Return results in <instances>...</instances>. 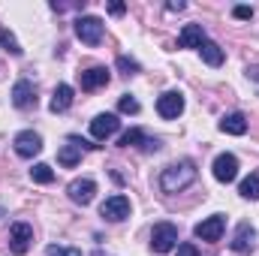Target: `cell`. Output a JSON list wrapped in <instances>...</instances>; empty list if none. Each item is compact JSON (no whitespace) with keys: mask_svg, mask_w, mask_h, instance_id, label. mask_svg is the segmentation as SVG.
I'll use <instances>...</instances> for the list:
<instances>
[{"mask_svg":"<svg viewBox=\"0 0 259 256\" xmlns=\"http://www.w3.org/2000/svg\"><path fill=\"white\" fill-rule=\"evenodd\" d=\"M196 163L193 160H181V163H172L163 169L160 175V190L163 193H181L184 187H190L196 181Z\"/></svg>","mask_w":259,"mask_h":256,"instance_id":"cell-1","label":"cell"},{"mask_svg":"<svg viewBox=\"0 0 259 256\" xmlns=\"http://www.w3.org/2000/svg\"><path fill=\"white\" fill-rule=\"evenodd\" d=\"M178 244V229L172 223H157L151 232V250L154 253H169Z\"/></svg>","mask_w":259,"mask_h":256,"instance_id":"cell-2","label":"cell"},{"mask_svg":"<svg viewBox=\"0 0 259 256\" xmlns=\"http://www.w3.org/2000/svg\"><path fill=\"white\" fill-rule=\"evenodd\" d=\"M33 244V226L30 223H12L9 229V250L15 256H24Z\"/></svg>","mask_w":259,"mask_h":256,"instance_id":"cell-3","label":"cell"},{"mask_svg":"<svg viewBox=\"0 0 259 256\" xmlns=\"http://www.w3.org/2000/svg\"><path fill=\"white\" fill-rule=\"evenodd\" d=\"M75 33H78L81 42L100 46V39H103V21H100L97 15H81V18L75 21Z\"/></svg>","mask_w":259,"mask_h":256,"instance_id":"cell-4","label":"cell"},{"mask_svg":"<svg viewBox=\"0 0 259 256\" xmlns=\"http://www.w3.org/2000/svg\"><path fill=\"white\" fill-rule=\"evenodd\" d=\"M100 214L106 217V220H112V223H121V220H127L130 217V199L124 193H115V196H109L103 205H100Z\"/></svg>","mask_w":259,"mask_h":256,"instance_id":"cell-5","label":"cell"},{"mask_svg":"<svg viewBox=\"0 0 259 256\" xmlns=\"http://www.w3.org/2000/svg\"><path fill=\"white\" fill-rule=\"evenodd\" d=\"M193 232H196V238H202V241H220L223 232H226V220H223V214H214V217L196 223Z\"/></svg>","mask_w":259,"mask_h":256,"instance_id":"cell-6","label":"cell"},{"mask_svg":"<svg viewBox=\"0 0 259 256\" xmlns=\"http://www.w3.org/2000/svg\"><path fill=\"white\" fill-rule=\"evenodd\" d=\"M12 145H15V154H18V157H33V154L42 151V139H39V133H33V130H21Z\"/></svg>","mask_w":259,"mask_h":256,"instance_id":"cell-7","label":"cell"},{"mask_svg":"<svg viewBox=\"0 0 259 256\" xmlns=\"http://www.w3.org/2000/svg\"><path fill=\"white\" fill-rule=\"evenodd\" d=\"M157 112H160V118H178L181 112H184V97L178 94V91H166L160 100H157Z\"/></svg>","mask_w":259,"mask_h":256,"instance_id":"cell-8","label":"cell"},{"mask_svg":"<svg viewBox=\"0 0 259 256\" xmlns=\"http://www.w3.org/2000/svg\"><path fill=\"white\" fill-rule=\"evenodd\" d=\"M214 178L220 184H229V181L238 178V160H235V154H220L214 160Z\"/></svg>","mask_w":259,"mask_h":256,"instance_id":"cell-9","label":"cell"},{"mask_svg":"<svg viewBox=\"0 0 259 256\" xmlns=\"http://www.w3.org/2000/svg\"><path fill=\"white\" fill-rule=\"evenodd\" d=\"M118 130H121V121H118V115H97V118L91 121V136H94L97 142H103V139L115 136Z\"/></svg>","mask_w":259,"mask_h":256,"instance_id":"cell-10","label":"cell"},{"mask_svg":"<svg viewBox=\"0 0 259 256\" xmlns=\"http://www.w3.org/2000/svg\"><path fill=\"white\" fill-rule=\"evenodd\" d=\"M12 106L15 109H33L36 106V88L27 78L15 81V88H12Z\"/></svg>","mask_w":259,"mask_h":256,"instance_id":"cell-11","label":"cell"},{"mask_svg":"<svg viewBox=\"0 0 259 256\" xmlns=\"http://www.w3.org/2000/svg\"><path fill=\"white\" fill-rule=\"evenodd\" d=\"M66 193H69V199H72L75 205H91V199H94V193H97V184H94L91 178H75V181L66 187Z\"/></svg>","mask_w":259,"mask_h":256,"instance_id":"cell-12","label":"cell"},{"mask_svg":"<svg viewBox=\"0 0 259 256\" xmlns=\"http://www.w3.org/2000/svg\"><path fill=\"white\" fill-rule=\"evenodd\" d=\"M78 84H81V91L106 88V84H109V69H106V66H91V69L78 72Z\"/></svg>","mask_w":259,"mask_h":256,"instance_id":"cell-13","label":"cell"},{"mask_svg":"<svg viewBox=\"0 0 259 256\" xmlns=\"http://www.w3.org/2000/svg\"><path fill=\"white\" fill-rule=\"evenodd\" d=\"M118 145H121V148H145V151H157V148H160V142L151 139V136H145L142 130H127V133L118 139Z\"/></svg>","mask_w":259,"mask_h":256,"instance_id":"cell-14","label":"cell"},{"mask_svg":"<svg viewBox=\"0 0 259 256\" xmlns=\"http://www.w3.org/2000/svg\"><path fill=\"white\" fill-rule=\"evenodd\" d=\"M253 238H256V229H253L250 223H241V226L235 229V238H232L229 244H232L235 253H250V250H253Z\"/></svg>","mask_w":259,"mask_h":256,"instance_id":"cell-15","label":"cell"},{"mask_svg":"<svg viewBox=\"0 0 259 256\" xmlns=\"http://www.w3.org/2000/svg\"><path fill=\"white\" fill-rule=\"evenodd\" d=\"M220 130L229 133V136H244V133H247V118H244L241 112L223 115V118H220Z\"/></svg>","mask_w":259,"mask_h":256,"instance_id":"cell-16","label":"cell"},{"mask_svg":"<svg viewBox=\"0 0 259 256\" xmlns=\"http://www.w3.org/2000/svg\"><path fill=\"white\" fill-rule=\"evenodd\" d=\"M205 42V33H202V24H187L178 36V46L181 49H199Z\"/></svg>","mask_w":259,"mask_h":256,"instance_id":"cell-17","label":"cell"},{"mask_svg":"<svg viewBox=\"0 0 259 256\" xmlns=\"http://www.w3.org/2000/svg\"><path fill=\"white\" fill-rule=\"evenodd\" d=\"M72 94H75V91H72L69 84H58V88H55V97H52V112H55V115H58V112H66V109L72 106V100H75Z\"/></svg>","mask_w":259,"mask_h":256,"instance_id":"cell-18","label":"cell"},{"mask_svg":"<svg viewBox=\"0 0 259 256\" xmlns=\"http://www.w3.org/2000/svg\"><path fill=\"white\" fill-rule=\"evenodd\" d=\"M199 55H202V61L211 66H220L223 64V49L217 46V42H211V39H205L202 46H199Z\"/></svg>","mask_w":259,"mask_h":256,"instance_id":"cell-19","label":"cell"},{"mask_svg":"<svg viewBox=\"0 0 259 256\" xmlns=\"http://www.w3.org/2000/svg\"><path fill=\"white\" fill-rule=\"evenodd\" d=\"M58 163H61V166H66V169L78 166V163H81V148H78V145H72V142H69V145H64V148L58 151Z\"/></svg>","mask_w":259,"mask_h":256,"instance_id":"cell-20","label":"cell"},{"mask_svg":"<svg viewBox=\"0 0 259 256\" xmlns=\"http://www.w3.org/2000/svg\"><path fill=\"white\" fill-rule=\"evenodd\" d=\"M238 193H241L244 199H253V202H256L259 199V175H247V178L238 184Z\"/></svg>","mask_w":259,"mask_h":256,"instance_id":"cell-21","label":"cell"},{"mask_svg":"<svg viewBox=\"0 0 259 256\" xmlns=\"http://www.w3.org/2000/svg\"><path fill=\"white\" fill-rule=\"evenodd\" d=\"M30 178H33L36 184H52V181H55V172H52V166H46V163H36V166L30 169Z\"/></svg>","mask_w":259,"mask_h":256,"instance_id":"cell-22","label":"cell"},{"mask_svg":"<svg viewBox=\"0 0 259 256\" xmlns=\"http://www.w3.org/2000/svg\"><path fill=\"white\" fill-rule=\"evenodd\" d=\"M0 46H3L9 55H15V58L21 55V46H18V39H15V36H12V30H6V27H0Z\"/></svg>","mask_w":259,"mask_h":256,"instance_id":"cell-23","label":"cell"},{"mask_svg":"<svg viewBox=\"0 0 259 256\" xmlns=\"http://www.w3.org/2000/svg\"><path fill=\"white\" fill-rule=\"evenodd\" d=\"M118 69H121L124 75H136V72H139V64H136L133 58H127V55H121V58H118Z\"/></svg>","mask_w":259,"mask_h":256,"instance_id":"cell-24","label":"cell"},{"mask_svg":"<svg viewBox=\"0 0 259 256\" xmlns=\"http://www.w3.org/2000/svg\"><path fill=\"white\" fill-rule=\"evenodd\" d=\"M118 109H121L124 115H136V112H139V100H133V97H121Z\"/></svg>","mask_w":259,"mask_h":256,"instance_id":"cell-25","label":"cell"},{"mask_svg":"<svg viewBox=\"0 0 259 256\" xmlns=\"http://www.w3.org/2000/svg\"><path fill=\"white\" fill-rule=\"evenodd\" d=\"M46 256H81V250H75V247H58V244H52Z\"/></svg>","mask_w":259,"mask_h":256,"instance_id":"cell-26","label":"cell"},{"mask_svg":"<svg viewBox=\"0 0 259 256\" xmlns=\"http://www.w3.org/2000/svg\"><path fill=\"white\" fill-rule=\"evenodd\" d=\"M232 15H235V18H253V9H250V6H235Z\"/></svg>","mask_w":259,"mask_h":256,"instance_id":"cell-27","label":"cell"},{"mask_svg":"<svg viewBox=\"0 0 259 256\" xmlns=\"http://www.w3.org/2000/svg\"><path fill=\"white\" fill-rule=\"evenodd\" d=\"M178 256H199V250L193 244H178Z\"/></svg>","mask_w":259,"mask_h":256,"instance_id":"cell-28","label":"cell"},{"mask_svg":"<svg viewBox=\"0 0 259 256\" xmlns=\"http://www.w3.org/2000/svg\"><path fill=\"white\" fill-rule=\"evenodd\" d=\"M109 12L112 15H124V3H109Z\"/></svg>","mask_w":259,"mask_h":256,"instance_id":"cell-29","label":"cell"},{"mask_svg":"<svg viewBox=\"0 0 259 256\" xmlns=\"http://www.w3.org/2000/svg\"><path fill=\"white\" fill-rule=\"evenodd\" d=\"M247 75H250L253 81H259V66H247Z\"/></svg>","mask_w":259,"mask_h":256,"instance_id":"cell-30","label":"cell"}]
</instances>
